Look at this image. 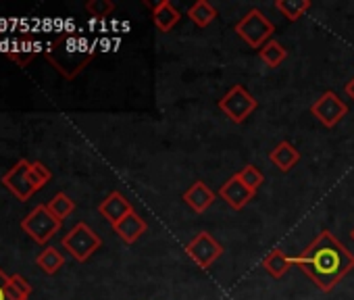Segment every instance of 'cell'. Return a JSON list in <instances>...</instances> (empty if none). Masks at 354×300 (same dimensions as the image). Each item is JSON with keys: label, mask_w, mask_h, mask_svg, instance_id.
Here are the masks:
<instances>
[{"label": "cell", "mask_w": 354, "mask_h": 300, "mask_svg": "<svg viewBox=\"0 0 354 300\" xmlns=\"http://www.w3.org/2000/svg\"><path fill=\"white\" fill-rule=\"evenodd\" d=\"M292 263L306 273L319 290L331 292L342 277L354 269V254L329 229H323L300 254L292 256Z\"/></svg>", "instance_id": "cell-1"}, {"label": "cell", "mask_w": 354, "mask_h": 300, "mask_svg": "<svg viewBox=\"0 0 354 300\" xmlns=\"http://www.w3.org/2000/svg\"><path fill=\"white\" fill-rule=\"evenodd\" d=\"M44 57L65 79H73L90 65V61L94 59V50L84 40L71 34H63L48 44Z\"/></svg>", "instance_id": "cell-2"}, {"label": "cell", "mask_w": 354, "mask_h": 300, "mask_svg": "<svg viewBox=\"0 0 354 300\" xmlns=\"http://www.w3.org/2000/svg\"><path fill=\"white\" fill-rule=\"evenodd\" d=\"M236 34L250 46V48H263L267 42H271V36L275 34V26L267 19V15L259 9L248 11L238 24Z\"/></svg>", "instance_id": "cell-3"}, {"label": "cell", "mask_w": 354, "mask_h": 300, "mask_svg": "<svg viewBox=\"0 0 354 300\" xmlns=\"http://www.w3.org/2000/svg\"><path fill=\"white\" fill-rule=\"evenodd\" d=\"M100 246H102L100 236L84 221L73 225L71 232L63 238V248L69 250V254L80 263H86Z\"/></svg>", "instance_id": "cell-4"}, {"label": "cell", "mask_w": 354, "mask_h": 300, "mask_svg": "<svg viewBox=\"0 0 354 300\" xmlns=\"http://www.w3.org/2000/svg\"><path fill=\"white\" fill-rule=\"evenodd\" d=\"M259 106V100L242 86L236 84L227 90V94L219 100V109L227 115V119L236 125H242Z\"/></svg>", "instance_id": "cell-5"}, {"label": "cell", "mask_w": 354, "mask_h": 300, "mask_svg": "<svg viewBox=\"0 0 354 300\" xmlns=\"http://www.w3.org/2000/svg\"><path fill=\"white\" fill-rule=\"evenodd\" d=\"M61 223H63V221H59V219L48 211L46 205H38V207L21 221V229H24L30 238H34L38 244H46V242H50V240L55 238V234H59Z\"/></svg>", "instance_id": "cell-6"}, {"label": "cell", "mask_w": 354, "mask_h": 300, "mask_svg": "<svg viewBox=\"0 0 354 300\" xmlns=\"http://www.w3.org/2000/svg\"><path fill=\"white\" fill-rule=\"evenodd\" d=\"M186 254H188L201 269H209V267L223 254V244H219L209 232H198V234L186 244Z\"/></svg>", "instance_id": "cell-7"}, {"label": "cell", "mask_w": 354, "mask_h": 300, "mask_svg": "<svg viewBox=\"0 0 354 300\" xmlns=\"http://www.w3.org/2000/svg\"><path fill=\"white\" fill-rule=\"evenodd\" d=\"M310 113L325 127H335L348 115V106L335 92L327 90L310 104Z\"/></svg>", "instance_id": "cell-8"}, {"label": "cell", "mask_w": 354, "mask_h": 300, "mask_svg": "<svg viewBox=\"0 0 354 300\" xmlns=\"http://www.w3.org/2000/svg\"><path fill=\"white\" fill-rule=\"evenodd\" d=\"M30 167H32L30 161L19 159V161L3 176V186H5L17 200H21V203H28V200L34 196V192H36V188H34L32 182H30Z\"/></svg>", "instance_id": "cell-9"}, {"label": "cell", "mask_w": 354, "mask_h": 300, "mask_svg": "<svg viewBox=\"0 0 354 300\" xmlns=\"http://www.w3.org/2000/svg\"><path fill=\"white\" fill-rule=\"evenodd\" d=\"M219 196L234 209V211H242L254 196L257 192L250 190L238 176H232L219 190Z\"/></svg>", "instance_id": "cell-10"}, {"label": "cell", "mask_w": 354, "mask_h": 300, "mask_svg": "<svg viewBox=\"0 0 354 300\" xmlns=\"http://www.w3.org/2000/svg\"><path fill=\"white\" fill-rule=\"evenodd\" d=\"M131 211H133L131 203H129L121 192H111V194L98 205V213H100L111 225L119 223V221H121L123 217H127Z\"/></svg>", "instance_id": "cell-11"}, {"label": "cell", "mask_w": 354, "mask_h": 300, "mask_svg": "<svg viewBox=\"0 0 354 300\" xmlns=\"http://www.w3.org/2000/svg\"><path fill=\"white\" fill-rule=\"evenodd\" d=\"M146 5L152 9V21H154L156 30L162 34H169L182 19V13L175 9V5L171 3V0H160V3H156V5L146 3Z\"/></svg>", "instance_id": "cell-12"}, {"label": "cell", "mask_w": 354, "mask_h": 300, "mask_svg": "<svg viewBox=\"0 0 354 300\" xmlns=\"http://www.w3.org/2000/svg\"><path fill=\"white\" fill-rule=\"evenodd\" d=\"M215 192L205 184V182H194L186 192H184V200L186 205L194 211V213H205L213 207L215 203Z\"/></svg>", "instance_id": "cell-13"}, {"label": "cell", "mask_w": 354, "mask_h": 300, "mask_svg": "<svg viewBox=\"0 0 354 300\" xmlns=\"http://www.w3.org/2000/svg\"><path fill=\"white\" fill-rule=\"evenodd\" d=\"M113 229H115V234H117L125 244H133V242L148 229V225H146V221H144L136 211H131L127 217H123L119 223H115Z\"/></svg>", "instance_id": "cell-14"}, {"label": "cell", "mask_w": 354, "mask_h": 300, "mask_svg": "<svg viewBox=\"0 0 354 300\" xmlns=\"http://www.w3.org/2000/svg\"><path fill=\"white\" fill-rule=\"evenodd\" d=\"M269 161L283 174H288L298 161H300V153L298 148L292 142H279L271 153H269Z\"/></svg>", "instance_id": "cell-15"}, {"label": "cell", "mask_w": 354, "mask_h": 300, "mask_svg": "<svg viewBox=\"0 0 354 300\" xmlns=\"http://www.w3.org/2000/svg\"><path fill=\"white\" fill-rule=\"evenodd\" d=\"M292 265H294V263H292V256H288L286 250H281V248L271 250V252L263 259V269H265L271 277H275V279L283 277V275L290 271Z\"/></svg>", "instance_id": "cell-16"}, {"label": "cell", "mask_w": 354, "mask_h": 300, "mask_svg": "<svg viewBox=\"0 0 354 300\" xmlns=\"http://www.w3.org/2000/svg\"><path fill=\"white\" fill-rule=\"evenodd\" d=\"M188 17L194 21L198 28H209L217 19V9L209 3V0H198L188 9Z\"/></svg>", "instance_id": "cell-17"}, {"label": "cell", "mask_w": 354, "mask_h": 300, "mask_svg": "<svg viewBox=\"0 0 354 300\" xmlns=\"http://www.w3.org/2000/svg\"><path fill=\"white\" fill-rule=\"evenodd\" d=\"M313 3L310 0H277L275 9L288 19V21H298L302 15L310 11Z\"/></svg>", "instance_id": "cell-18"}, {"label": "cell", "mask_w": 354, "mask_h": 300, "mask_svg": "<svg viewBox=\"0 0 354 300\" xmlns=\"http://www.w3.org/2000/svg\"><path fill=\"white\" fill-rule=\"evenodd\" d=\"M36 263H38V267L44 271V273H48V275H55L63 265H65V256L61 254V250L59 248H55V246H48V248H44L40 254H38V259H36Z\"/></svg>", "instance_id": "cell-19"}, {"label": "cell", "mask_w": 354, "mask_h": 300, "mask_svg": "<svg viewBox=\"0 0 354 300\" xmlns=\"http://www.w3.org/2000/svg\"><path fill=\"white\" fill-rule=\"evenodd\" d=\"M259 59H261L267 67H279V65L288 59V50H286L277 40H271V42H267V44L259 50Z\"/></svg>", "instance_id": "cell-20"}, {"label": "cell", "mask_w": 354, "mask_h": 300, "mask_svg": "<svg viewBox=\"0 0 354 300\" xmlns=\"http://www.w3.org/2000/svg\"><path fill=\"white\" fill-rule=\"evenodd\" d=\"M46 207H48V211H50L59 221H63L65 217H69V215L75 211V203H73L65 192H59Z\"/></svg>", "instance_id": "cell-21"}, {"label": "cell", "mask_w": 354, "mask_h": 300, "mask_svg": "<svg viewBox=\"0 0 354 300\" xmlns=\"http://www.w3.org/2000/svg\"><path fill=\"white\" fill-rule=\"evenodd\" d=\"M50 178H53V174H50V169L42 161H34L32 163V167H30V182L36 188V192L40 188H44L50 182Z\"/></svg>", "instance_id": "cell-22"}, {"label": "cell", "mask_w": 354, "mask_h": 300, "mask_svg": "<svg viewBox=\"0 0 354 300\" xmlns=\"http://www.w3.org/2000/svg\"><path fill=\"white\" fill-rule=\"evenodd\" d=\"M32 294V285L21 277V275H11L9 277V296L13 300H28Z\"/></svg>", "instance_id": "cell-23"}, {"label": "cell", "mask_w": 354, "mask_h": 300, "mask_svg": "<svg viewBox=\"0 0 354 300\" xmlns=\"http://www.w3.org/2000/svg\"><path fill=\"white\" fill-rule=\"evenodd\" d=\"M236 176H238L250 190H254V192H257V190L263 186V182H265V176H263V174L259 171V167H254V165H246V167H244L242 171H238Z\"/></svg>", "instance_id": "cell-24"}, {"label": "cell", "mask_w": 354, "mask_h": 300, "mask_svg": "<svg viewBox=\"0 0 354 300\" xmlns=\"http://www.w3.org/2000/svg\"><path fill=\"white\" fill-rule=\"evenodd\" d=\"M86 11L96 19H104L115 11V5L111 0H90V3H86Z\"/></svg>", "instance_id": "cell-25"}, {"label": "cell", "mask_w": 354, "mask_h": 300, "mask_svg": "<svg viewBox=\"0 0 354 300\" xmlns=\"http://www.w3.org/2000/svg\"><path fill=\"white\" fill-rule=\"evenodd\" d=\"M0 300H13L9 296V275L0 269Z\"/></svg>", "instance_id": "cell-26"}, {"label": "cell", "mask_w": 354, "mask_h": 300, "mask_svg": "<svg viewBox=\"0 0 354 300\" xmlns=\"http://www.w3.org/2000/svg\"><path fill=\"white\" fill-rule=\"evenodd\" d=\"M344 92L348 94V98H352V100H354V77L344 86Z\"/></svg>", "instance_id": "cell-27"}, {"label": "cell", "mask_w": 354, "mask_h": 300, "mask_svg": "<svg viewBox=\"0 0 354 300\" xmlns=\"http://www.w3.org/2000/svg\"><path fill=\"white\" fill-rule=\"evenodd\" d=\"M350 236H352V240H354V227H352V232H350Z\"/></svg>", "instance_id": "cell-28"}]
</instances>
